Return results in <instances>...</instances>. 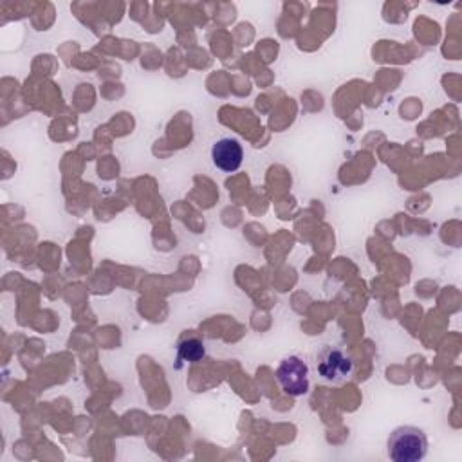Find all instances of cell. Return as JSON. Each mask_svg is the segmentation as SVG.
I'll return each mask as SVG.
<instances>
[{"instance_id":"obj_3","label":"cell","mask_w":462,"mask_h":462,"mask_svg":"<svg viewBox=\"0 0 462 462\" xmlns=\"http://www.w3.org/2000/svg\"><path fill=\"white\" fill-rule=\"evenodd\" d=\"M274 375H276V383L280 384V388L291 397L305 395L310 388L309 365L300 356L283 357L280 361Z\"/></svg>"},{"instance_id":"obj_4","label":"cell","mask_w":462,"mask_h":462,"mask_svg":"<svg viewBox=\"0 0 462 462\" xmlns=\"http://www.w3.org/2000/svg\"><path fill=\"white\" fill-rule=\"evenodd\" d=\"M211 161L213 164L226 171H236L244 161V150L238 139L235 137H220L211 144Z\"/></svg>"},{"instance_id":"obj_1","label":"cell","mask_w":462,"mask_h":462,"mask_svg":"<svg viewBox=\"0 0 462 462\" xmlns=\"http://www.w3.org/2000/svg\"><path fill=\"white\" fill-rule=\"evenodd\" d=\"M386 453L393 462H419L428 453V437L417 426H399L388 437Z\"/></svg>"},{"instance_id":"obj_2","label":"cell","mask_w":462,"mask_h":462,"mask_svg":"<svg viewBox=\"0 0 462 462\" xmlns=\"http://www.w3.org/2000/svg\"><path fill=\"white\" fill-rule=\"evenodd\" d=\"M316 372L323 383L343 384L354 374V359L341 346L325 345L316 356Z\"/></svg>"},{"instance_id":"obj_5","label":"cell","mask_w":462,"mask_h":462,"mask_svg":"<svg viewBox=\"0 0 462 462\" xmlns=\"http://www.w3.org/2000/svg\"><path fill=\"white\" fill-rule=\"evenodd\" d=\"M206 356V346L200 337L195 334H182L177 341V368H180L182 363H197Z\"/></svg>"}]
</instances>
